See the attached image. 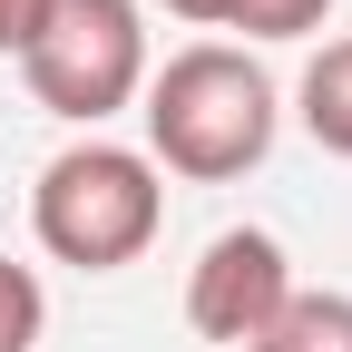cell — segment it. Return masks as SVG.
Here are the masks:
<instances>
[{
	"mask_svg": "<svg viewBox=\"0 0 352 352\" xmlns=\"http://www.w3.org/2000/svg\"><path fill=\"white\" fill-rule=\"evenodd\" d=\"M147 10L138 0H50V20H39V39L20 50V78H30V98L69 118V127H98L118 108H138V88H147Z\"/></svg>",
	"mask_w": 352,
	"mask_h": 352,
	"instance_id": "cell-3",
	"label": "cell"
},
{
	"mask_svg": "<svg viewBox=\"0 0 352 352\" xmlns=\"http://www.w3.org/2000/svg\"><path fill=\"white\" fill-rule=\"evenodd\" d=\"M166 20H186V30H226V0H157Z\"/></svg>",
	"mask_w": 352,
	"mask_h": 352,
	"instance_id": "cell-10",
	"label": "cell"
},
{
	"mask_svg": "<svg viewBox=\"0 0 352 352\" xmlns=\"http://www.w3.org/2000/svg\"><path fill=\"white\" fill-rule=\"evenodd\" d=\"M30 235L50 264H78V274H127L157 235H166V176L147 166V147L118 138H78L39 166L30 186Z\"/></svg>",
	"mask_w": 352,
	"mask_h": 352,
	"instance_id": "cell-2",
	"label": "cell"
},
{
	"mask_svg": "<svg viewBox=\"0 0 352 352\" xmlns=\"http://www.w3.org/2000/svg\"><path fill=\"white\" fill-rule=\"evenodd\" d=\"M294 118L323 157H352V39H323L303 59V88H294Z\"/></svg>",
	"mask_w": 352,
	"mask_h": 352,
	"instance_id": "cell-5",
	"label": "cell"
},
{
	"mask_svg": "<svg viewBox=\"0 0 352 352\" xmlns=\"http://www.w3.org/2000/svg\"><path fill=\"white\" fill-rule=\"evenodd\" d=\"M245 352H352V294H333V284H294L284 314L264 323Z\"/></svg>",
	"mask_w": 352,
	"mask_h": 352,
	"instance_id": "cell-6",
	"label": "cell"
},
{
	"mask_svg": "<svg viewBox=\"0 0 352 352\" xmlns=\"http://www.w3.org/2000/svg\"><path fill=\"white\" fill-rule=\"evenodd\" d=\"M323 20H333V0H226V30H245V39H303Z\"/></svg>",
	"mask_w": 352,
	"mask_h": 352,
	"instance_id": "cell-8",
	"label": "cell"
},
{
	"mask_svg": "<svg viewBox=\"0 0 352 352\" xmlns=\"http://www.w3.org/2000/svg\"><path fill=\"white\" fill-rule=\"evenodd\" d=\"M39 20H50V0H0V59H20L39 39Z\"/></svg>",
	"mask_w": 352,
	"mask_h": 352,
	"instance_id": "cell-9",
	"label": "cell"
},
{
	"mask_svg": "<svg viewBox=\"0 0 352 352\" xmlns=\"http://www.w3.org/2000/svg\"><path fill=\"white\" fill-rule=\"evenodd\" d=\"M138 118H147V166L157 176H186V186H235L274 157V127H284V98L235 39H196L176 50L166 69H147L138 88Z\"/></svg>",
	"mask_w": 352,
	"mask_h": 352,
	"instance_id": "cell-1",
	"label": "cell"
},
{
	"mask_svg": "<svg viewBox=\"0 0 352 352\" xmlns=\"http://www.w3.org/2000/svg\"><path fill=\"white\" fill-rule=\"evenodd\" d=\"M284 294H294V264H284V245L264 235V226H226L206 254H196V274H186V323L206 333V342H254L264 323L284 314Z\"/></svg>",
	"mask_w": 352,
	"mask_h": 352,
	"instance_id": "cell-4",
	"label": "cell"
},
{
	"mask_svg": "<svg viewBox=\"0 0 352 352\" xmlns=\"http://www.w3.org/2000/svg\"><path fill=\"white\" fill-rule=\"evenodd\" d=\"M39 333H50V294L30 264L0 254V352H39Z\"/></svg>",
	"mask_w": 352,
	"mask_h": 352,
	"instance_id": "cell-7",
	"label": "cell"
}]
</instances>
